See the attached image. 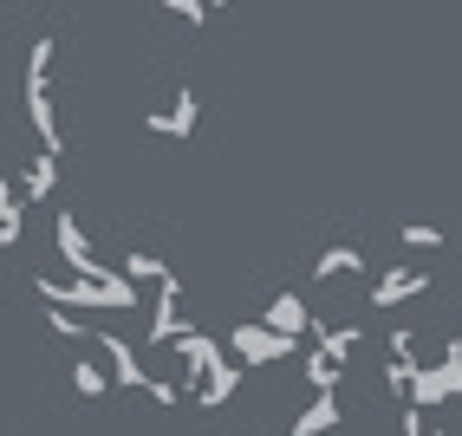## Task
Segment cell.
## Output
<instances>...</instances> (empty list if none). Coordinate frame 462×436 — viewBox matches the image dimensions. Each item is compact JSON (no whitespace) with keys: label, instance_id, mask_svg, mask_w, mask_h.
<instances>
[{"label":"cell","instance_id":"cell-15","mask_svg":"<svg viewBox=\"0 0 462 436\" xmlns=\"http://www.w3.org/2000/svg\"><path fill=\"white\" fill-rule=\"evenodd\" d=\"M397 241H404V247H417V255H437V247L449 241L437 222H404V228H397Z\"/></svg>","mask_w":462,"mask_h":436},{"label":"cell","instance_id":"cell-13","mask_svg":"<svg viewBox=\"0 0 462 436\" xmlns=\"http://www.w3.org/2000/svg\"><path fill=\"white\" fill-rule=\"evenodd\" d=\"M20 235H26V202H20L14 182L0 176V247H20Z\"/></svg>","mask_w":462,"mask_h":436},{"label":"cell","instance_id":"cell-5","mask_svg":"<svg viewBox=\"0 0 462 436\" xmlns=\"http://www.w3.org/2000/svg\"><path fill=\"white\" fill-rule=\"evenodd\" d=\"M143 124H150L157 137H176V144H182V137H196V124H202V98H196V85H176V91H170V105H157Z\"/></svg>","mask_w":462,"mask_h":436},{"label":"cell","instance_id":"cell-7","mask_svg":"<svg viewBox=\"0 0 462 436\" xmlns=\"http://www.w3.org/2000/svg\"><path fill=\"white\" fill-rule=\"evenodd\" d=\"M365 274H372V261H365V247H352V241H332V247L313 255L319 287H352V280H365Z\"/></svg>","mask_w":462,"mask_h":436},{"label":"cell","instance_id":"cell-10","mask_svg":"<svg viewBox=\"0 0 462 436\" xmlns=\"http://www.w3.org/2000/svg\"><path fill=\"white\" fill-rule=\"evenodd\" d=\"M338 423H346V404H338V391H313V404L287 423V436H332Z\"/></svg>","mask_w":462,"mask_h":436},{"label":"cell","instance_id":"cell-2","mask_svg":"<svg viewBox=\"0 0 462 436\" xmlns=\"http://www.w3.org/2000/svg\"><path fill=\"white\" fill-rule=\"evenodd\" d=\"M189 326H196V313H189V300H182V280H163L157 300H150V326H143V339H150V346H170V339H182Z\"/></svg>","mask_w":462,"mask_h":436},{"label":"cell","instance_id":"cell-12","mask_svg":"<svg viewBox=\"0 0 462 436\" xmlns=\"http://www.w3.org/2000/svg\"><path fill=\"white\" fill-rule=\"evenodd\" d=\"M66 378H72V391L91 397V404L117 391V385H111V371H105V358H72V365H66Z\"/></svg>","mask_w":462,"mask_h":436},{"label":"cell","instance_id":"cell-4","mask_svg":"<svg viewBox=\"0 0 462 436\" xmlns=\"http://www.w3.org/2000/svg\"><path fill=\"white\" fill-rule=\"evenodd\" d=\"M52 247H59V261H66L72 274H105L111 267V261H98V247H91V235H85V222L72 209L52 215Z\"/></svg>","mask_w":462,"mask_h":436},{"label":"cell","instance_id":"cell-1","mask_svg":"<svg viewBox=\"0 0 462 436\" xmlns=\"http://www.w3.org/2000/svg\"><path fill=\"white\" fill-rule=\"evenodd\" d=\"M222 346H228V358H235V365H248V371H267V365L293 358V352H300V339L273 332V326H261V320H235Z\"/></svg>","mask_w":462,"mask_h":436},{"label":"cell","instance_id":"cell-11","mask_svg":"<svg viewBox=\"0 0 462 436\" xmlns=\"http://www.w3.org/2000/svg\"><path fill=\"white\" fill-rule=\"evenodd\" d=\"M346 371H352V365H338L326 346H306V358H300V378H306V391H338V385H346Z\"/></svg>","mask_w":462,"mask_h":436},{"label":"cell","instance_id":"cell-6","mask_svg":"<svg viewBox=\"0 0 462 436\" xmlns=\"http://www.w3.org/2000/svg\"><path fill=\"white\" fill-rule=\"evenodd\" d=\"M430 293V267H384L372 280V313H397L404 300H423Z\"/></svg>","mask_w":462,"mask_h":436},{"label":"cell","instance_id":"cell-16","mask_svg":"<svg viewBox=\"0 0 462 436\" xmlns=\"http://www.w3.org/2000/svg\"><path fill=\"white\" fill-rule=\"evenodd\" d=\"M404 436H443V417L430 404H404Z\"/></svg>","mask_w":462,"mask_h":436},{"label":"cell","instance_id":"cell-9","mask_svg":"<svg viewBox=\"0 0 462 436\" xmlns=\"http://www.w3.org/2000/svg\"><path fill=\"white\" fill-rule=\"evenodd\" d=\"M261 326H273V332H287V339H313V332H319V320H313V306H306L300 293H273V300L261 306Z\"/></svg>","mask_w":462,"mask_h":436},{"label":"cell","instance_id":"cell-17","mask_svg":"<svg viewBox=\"0 0 462 436\" xmlns=\"http://www.w3.org/2000/svg\"><path fill=\"white\" fill-rule=\"evenodd\" d=\"M163 7H170L176 20H189V26H202V20H208V0H163Z\"/></svg>","mask_w":462,"mask_h":436},{"label":"cell","instance_id":"cell-3","mask_svg":"<svg viewBox=\"0 0 462 436\" xmlns=\"http://www.w3.org/2000/svg\"><path fill=\"white\" fill-rule=\"evenodd\" d=\"M91 346L105 352V371H111V385H117V391H150V371H143V358H137V346H131L125 332L98 326V332H91Z\"/></svg>","mask_w":462,"mask_h":436},{"label":"cell","instance_id":"cell-14","mask_svg":"<svg viewBox=\"0 0 462 436\" xmlns=\"http://www.w3.org/2000/svg\"><path fill=\"white\" fill-rule=\"evenodd\" d=\"M117 274H125L131 287H163V280H176L170 261H157V255H125V261H117Z\"/></svg>","mask_w":462,"mask_h":436},{"label":"cell","instance_id":"cell-8","mask_svg":"<svg viewBox=\"0 0 462 436\" xmlns=\"http://www.w3.org/2000/svg\"><path fill=\"white\" fill-rule=\"evenodd\" d=\"M59 157H66V150H33V157L20 163V202H52L59 196Z\"/></svg>","mask_w":462,"mask_h":436}]
</instances>
